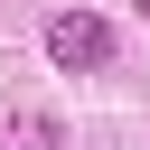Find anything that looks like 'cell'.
<instances>
[{"instance_id":"obj_1","label":"cell","mask_w":150,"mask_h":150,"mask_svg":"<svg viewBox=\"0 0 150 150\" xmlns=\"http://www.w3.org/2000/svg\"><path fill=\"white\" fill-rule=\"evenodd\" d=\"M47 56H56L66 75H94V66H112V28H103L94 9H56V19H47Z\"/></svg>"},{"instance_id":"obj_2","label":"cell","mask_w":150,"mask_h":150,"mask_svg":"<svg viewBox=\"0 0 150 150\" xmlns=\"http://www.w3.org/2000/svg\"><path fill=\"white\" fill-rule=\"evenodd\" d=\"M141 19H150V0H141Z\"/></svg>"}]
</instances>
